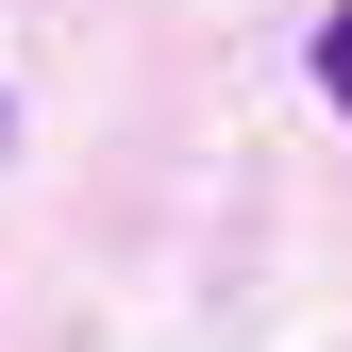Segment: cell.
I'll list each match as a JSON object with an SVG mask.
<instances>
[{
	"label": "cell",
	"mask_w": 352,
	"mask_h": 352,
	"mask_svg": "<svg viewBox=\"0 0 352 352\" xmlns=\"http://www.w3.org/2000/svg\"><path fill=\"white\" fill-rule=\"evenodd\" d=\"M0 135H17V101H0Z\"/></svg>",
	"instance_id": "obj_2"
},
{
	"label": "cell",
	"mask_w": 352,
	"mask_h": 352,
	"mask_svg": "<svg viewBox=\"0 0 352 352\" xmlns=\"http://www.w3.org/2000/svg\"><path fill=\"white\" fill-rule=\"evenodd\" d=\"M319 101L352 118V0H336V17H319Z\"/></svg>",
	"instance_id": "obj_1"
}]
</instances>
